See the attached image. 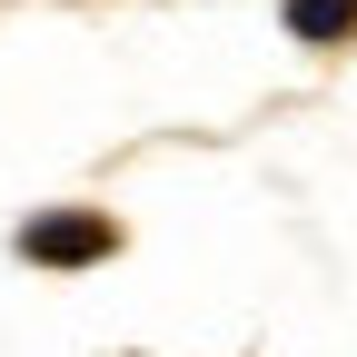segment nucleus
<instances>
[{
	"instance_id": "f257e3e1",
	"label": "nucleus",
	"mask_w": 357,
	"mask_h": 357,
	"mask_svg": "<svg viewBox=\"0 0 357 357\" xmlns=\"http://www.w3.org/2000/svg\"><path fill=\"white\" fill-rule=\"evenodd\" d=\"M119 248V229L100 208H50V218H30L20 229V258H40V268H89V258H109Z\"/></svg>"
},
{
	"instance_id": "f03ea898",
	"label": "nucleus",
	"mask_w": 357,
	"mask_h": 357,
	"mask_svg": "<svg viewBox=\"0 0 357 357\" xmlns=\"http://www.w3.org/2000/svg\"><path fill=\"white\" fill-rule=\"evenodd\" d=\"M288 30L298 40H347L357 30V0H288Z\"/></svg>"
}]
</instances>
